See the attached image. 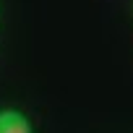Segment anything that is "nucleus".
<instances>
[{
    "instance_id": "nucleus-1",
    "label": "nucleus",
    "mask_w": 133,
    "mask_h": 133,
    "mask_svg": "<svg viewBox=\"0 0 133 133\" xmlns=\"http://www.w3.org/2000/svg\"><path fill=\"white\" fill-rule=\"evenodd\" d=\"M0 133H34V125L26 112L16 107H3L0 110Z\"/></svg>"
}]
</instances>
